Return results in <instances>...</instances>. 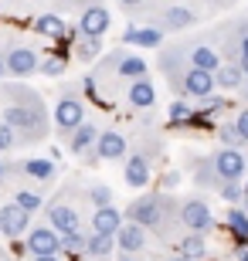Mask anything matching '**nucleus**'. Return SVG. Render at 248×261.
Returning <instances> with one entry per match:
<instances>
[{
	"label": "nucleus",
	"instance_id": "nucleus-1",
	"mask_svg": "<svg viewBox=\"0 0 248 261\" xmlns=\"http://www.w3.org/2000/svg\"><path fill=\"white\" fill-rule=\"evenodd\" d=\"M0 116L20 136V143H41L48 136V109H44L38 92L28 85H4Z\"/></svg>",
	"mask_w": 248,
	"mask_h": 261
},
{
	"label": "nucleus",
	"instance_id": "nucleus-2",
	"mask_svg": "<svg viewBox=\"0 0 248 261\" xmlns=\"http://www.w3.org/2000/svg\"><path fill=\"white\" fill-rule=\"evenodd\" d=\"M163 71H167V78L173 82L177 95H187V98H208V95H214V88H218V78H214V71H204V68L187 65L184 71H177V68L163 65Z\"/></svg>",
	"mask_w": 248,
	"mask_h": 261
},
{
	"label": "nucleus",
	"instance_id": "nucleus-3",
	"mask_svg": "<svg viewBox=\"0 0 248 261\" xmlns=\"http://www.w3.org/2000/svg\"><path fill=\"white\" fill-rule=\"evenodd\" d=\"M170 211H173V203L167 194H146V197H140V200H133L126 207V221L143 224V227L156 231V227L167 224V214Z\"/></svg>",
	"mask_w": 248,
	"mask_h": 261
},
{
	"label": "nucleus",
	"instance_id": "nucleus-4",
	"mask_svg": "<svg viewBox=\"0 0 248 261\" xmlns=\"http://www.w3.org/2000/svg\"><path fill=\"white\" fill-rule=\"evenodd\" d=\"M55 129L61 136H72L82 122H85V102H82V95H78L72 85H65L61 88V95H58V102H55Z\"/></svg>",
	"mask_w": 248,
	"mask_h": 261
},
{
	"label": "nucleus",
	"instance_id": "nucleus-5",
	"mask_svg": "<svg viewBox=\"0 0 248 261\" xmlns=\"http://www.w3.org/2000/svg\"><path fill=\"white\" fill-rule=\"evenodd\" d=\"M211 166H214V173H218L221 184H238L241 176L248 170V160L241 156L238 146H221L218 153L211 156Z\"/></svg>",
	"mask_w": 248,
	"mask_h": 261
},
{
	"label": "nucleus",
	"instance_id": "nucleus-6",
	"mask_svg": "<svg viewBox=\"0 0 248 261\" xmlns=\"http://www.w3.org/2000/svg\"><path fill=\"white\" fill-rule=\"evenodd\" d=\"M177 55H181L187 65H194V68H204V71H218L224 61H221V55L211 44H204V41H187V44H177Z\"/></svg>",
	"mask_w": 248,
	"mask_h": 261
},
{
	"label": "nucleus",
	"instance_id": "nucleus-7",
	"mask_svg": "<svg viewBox=\"0 0 248 261\" xmlns=\"http://www.w3.org/2000/svg\"><path fill=\"white\" fill-rule=\"evenodd\" d=\"M112 17H109V7H105L102 0H88L85 7H82V17H78V31L88 34V38H102L105 31H109Z\"/></svg>",
	"mask_w": 248,
	"mask_h": 261
},
{
	"label": "nucleus",
	"instance_id": "nucleus-8",
	"mask_svg": "<svg viewBox=\"0 0 248 261\" xmlns=\"http://www.w3.org/2000/svg\"><path fill=\"white\" fill-rule=\"evenodd\" d=\"M181 224L187 227V231L204 234V231L214 227V214H211V207L200 200V197H191V200L181 203Z\"/></svg>",
	"mask_w": 248,
	"mask_h": 261
},
{
	"label": "nucleus",
	"instance_id": "nucleus-9",
	"mask_svg": "<svg viewBox=\"0 0 248 261\" xmlns=\"http://www.w3.org/2000/svg\"><path fill=\"white\" fill-rule=\"evenodd\" d=\"M4 58H7V75H14V78H31V75H38V71H41L38 55H34L28 44H14Z\"/></svg>",
	"mask_w": 248,
	"mask_h": 261
},
{
	"label": "nucleus",
	"instance_id": "nucleus-10",
	"mask_svg": "<svg viewBox=\"0 0 248 261\" xmlns=\"http://www.w3.org/2000/svg\"><path fill=\"white\" fill-rule=\"evenodd\" d=\"M28 251L31 254H58L61 251V231L55 227H31L28 231Z\"/></svg>",
	"mask_w": 248,
	"mask_h": 261
},
{
	"label": "nucleus",
	"instance_id": "nucleus-11",
	"mask_svg": "<svg viewBox=\"0 0 248 261\" xmlns=\"http://www.w3.org/2000/svg\"><path fill=\"white\" fill-rule=\"evenodd\" d=\"M28 224H31V214L24 211V207H17V203L0 207V234H4V238H14V241H17L20 234L28 231Z\"/></svg>",
	"mask_w": 248,
	"mask_h": 261
},
{
	"label": "nucleus",
	"instance_id": "nucleus-12",
	"mask_svg": "<svg viewBox=\"0 0 248 261\" xmlns=\"http://www.w3.org/2000/svg\"><path fill=\"white\" fill-rule=\"evenodd\" d=\"M126 149H129V139H126L119 129H102L96 143V160H123Z\"/></svg>",
	"mask_w": 248,
	"mask_h": 261
},
{
	"label": "nucleus",
	"instance_id": "nucleus-13",
	"mask_svg": "<svg viewBox=\"0 0 248 261\" xmlns=\"http://www.w3.org/2000/svg\"><path fill=\"white\" fill-rule=\"evenodd\" d=\"M123 176H126V184L133 187V190H140V187L150 184V153H129Z\"/></svg>",
	"mask_w": 248,
	"mask_h": 261
},
{
	"label": "nucleus",
	"instance_id": "nucleus-14",
	"mask_svg": "<svg viewBox=\"0 0 248 261\" xmlns=\"http://www.w3.org/2000/svg\"><path fill=\"white\" fill-rule=\"evenodd\" d=\"M126 102H129V109L156 106V85H153L150 78H136V82H129V88H126Z\"/></svg>",
	"mask_w": 248,
	"mask_h": 261
},
{
	"label": "nucleus",
	"instance_id": "nucleus-15",
	"mask_svg": "<svg viewBox=\"0 0 248 261\" xmlns=\"http://www.w3.org/2000/svg\"><path fill=\"white\" fill-rule=\"evenodd\" d=\"M194 10H187V7H167V10H160V14H153V24L156 28H163V31H184V28H191L194 24Z\"/></svg>",
	"mask_w": 248,
	"mask_h": 261
},
{
	"label": "nucleus",
	"instance_id": "nucleus-16",
	"mask_svg": "<svg viewBox=\"0 0 248 261\" xmlns=\"http://www.w3.org/2000/svg\"><path fill=\"white\" fill-rule=\"evenodd\" d=\"M48 224L55 227V231H61V234H72V231H78V211L58 200V203L48 207Z\"/></svg>",
	"mask_w": 248,
	"mask_h": 261
},
{
	"label": "nucleus",
	"instance_id": "nucleus-17",
	"mask_svg": "<svg viewBox=\"0 0 248 261\" xmlns=\"http://www.w3.org/2000/svg\"><path fill=\"white\" fill-rule=\"evenodd\" d=\"M123 41L126 44H136V48H160L163 28H156V24H150V28H126Z\"/></svg>",
	"mask_w": 248,
	"mask_h": 261
},
{
	"label": "nucleus",
	"instance_id": "nucleus-18",
	"mask_svg": "<svg viewBox=\"0 0 248 261\" xmlns=\"http://www.w3.org/2000/svg\"><path fill=\"white\" fill-rule=\"evenodd\" d=\"M116 244H119V251H126V254H133V251H140L146 244V227L143 224H123L119 227V234H116Z\"/></svg>",
	"mask_w": 248,
	"mask_h": 261
},
{
	"label": "nucleus",
	"instance_id": "nucleus-19",
	"mask_svg": "<svg viewBox=\"0 0 248 261\" xmlns=\"http://www.w3.org/2000/svg\"><path fill=\"white\" fill-rule=\"evenodd\" d=\"M96 143H99V129L92 126V122H82L75 133L68 136V153H72V156H82V153H88Z\"/></svg>",
	"mask_w": 248,
	"mask_h": 261
},
{
	"label": "nucleus",
	"instance_id": "nucleus-20",
	"mask_svg": "<svg viewBox=\"0 0 248 261\" xmlns=\"http://www.w3.org/2000/svg\"><path fill=\"white\" fill-rule=\"evenodd\" d=\"M119 227H123V214L116 211L112 203L109 207H96V214H92V231L96 234H119Z\"/></svg>",
	"mask_w": 248,
	"mask_h": 261
},
{
	"label": "nucleus",
	"instance_id": "nucleus-21",
	"mask_svg": "<svg viewBox=\"0 0 248 261\" xmlns=\"http://www.w3.org/2000/svg\"><path fill=\"white\" fill-rule=\"evenodd\" d=\"M34 31H38L41 38H48V41H61L68 34L65 20L58 17V14H41V17L34 20Z\"/></svg>",
	"mask_w": 248,
	"mask_h": 261
},
{
	"label": "nucleus",
	"instance_id": "nucleus-22",
	"mask_svg": "<svg viewBox=\"0 0 248 261\" xmlns=\"http://www.w3.org/2000/svg\"><path fill=\"white\" fill-rule=\"evenodd\" d=\"M214 78H218V88H241L248 82V75L241 71L238 61H224V65L214 71Z\"/></svg>",
	"mask_w": 248,
	"mask_h": 261
},
{
	"label": "nucleus",
	"instance_id": "nucleus-23",
	"mask_svg": "<svg viewBox=\"0 0 248 261\" xmlns=\"http://www.w3.org/2000/svg\"><path fill=\"white\" fill-rule=\"evenodd\" d=\"M116 71L123 78H129V82H136V78H146V61L140 55H119L116 58Z\"/></svg>",
	"mask_w": 248,
	"mask_h": 261
},
{
	"label": "nucleus",
	"instance_id": "nucleus-24",
	"mask_svg": "<svg viewBox=\"0 0 248 261\" xmlns=\"http://www.w3.org/2000/svg\"><path fill=\"white\" fill-rule=\"evenodd\" d=\"M20 170H24L31 180H38V184L55 180V163H51V160H24V163H20Z\"/></svg>",
	"mask_w": 248,
	"mask_h": 261
},
{
	"label": "nucleus",
	"instance_id": "nucleus-25",
	"mask_svg": "<svg viewBox=\"0 0 248 261\" xmlns=\"http://www.w3.org/2000/svg\"><path fill=\"white\" fill-rule=\"evenodd\" d=\"M224 224H228V231L238 238V244H248V211H241V207H231L228 217H224Z\"/></svg>",
	"mask_w": 248,
	"mask_h": 261
},
{
	"label": "nucleus",
	"instance_id": "nucleus-26",
	"mask_svg": "<svg viewBox=\"0 0 248 261\" xmlns=\"http://www.w3.org/2000/svg\"><path fill=\"white\" fill-rule=\"evenodd\" d=\"M112 244H116V234H96V231H92L85 254H88V258H105V254L112 251Z\"/></svg>",
	"mask_w": 248,
	"mask_h": 261
},
{
	"label": "nucleus",
	"instance_id": "nucleus-27",
	"mask_svg": "<svg viewBox=\"0 0 248 261\" xmlns=\"http://www.w3.org/2000/svg\"><path fill=\"white\" fill-rule=\"evenodd\" d=\"M72 48H75V58L78 61H92L99 51H102V38H88V34H82Z\"/></svg>",
	"mask_w": 248,
	"mask_h": 261
},
{
	"label": "nucleus",
	"instance_id": "nucleus-28",
	"mask_svg": "<svg viewBox=\"0 0 248 261\" xmlns=\"http://www.w3.org/2000/svg\"><path fill=\"white\" fill-rule=\"evenodd\" d=\"M181 254H187V258H204L208 254V244H204V234H197V231H191L187 238L181 241Z\"/></svg>",
	"mask_w": 248,
	"mask_h": 261
},
{
	"label": "nucleus",
	"instance_id": "nucleus-29",
	"mask_svg": "<svg viewBox=\"0 0 248 261\" xmlns=\"http://www.w3.org/2000/svg\"><path fill=\"white\" fill-rule=\"evenodd\" d=\"M85 248H88V238H82L78 231H72V234H61V251H68L72 258H78V254H85Z\"/></svg>",
	"mask_w": 248,
	"mask_h": 261
},
{
	"label": "nucleus",
	"instance_id": "nucleus-30",
	"mask_svg": "<svg viewBox=\"0 0 248 261\" xmlns=\"http://www.w3.org/2000/svg\"><path fill=\"white\" fill-rule=\"evenodd\" d=\"M14 203L24 207L28 214H34V211H41V194L38 190H17V194H14Z\"/></svg>",
	"mask_w": 248,
	"mask_h": 261
},
{
	"label": "nucleus",
	"instance_id": "nucleus-31",
	"mask_svg": "<svg viewBox=\"0 0 248 261\" xmlns=\"http://www.w3.org/2000/svg\"><path fill=\"white\" fill-rule=\"evenodd\" d=\"M68 68V58H61V55H48V58L41 61V75H65Z\"/></svg>",
	"mask_w": 248,
	"mask_h": 261
},
{
	"label": "nucleus",
	"instance_id": "nucleus-32",
	"mask_svg": "<svg viewBox=\"0 0 248 261\" xmlns=\"http://www.w3.org/2000/svg\"><path fill=\"white\" fill-rule=\"evenodd\" d=\"M88 200L96 203V207H109V203H112V190L105 184H92L88 187Z\"/></svg>",
	"mask_w": 248,
	"mask_h": 261
},
{
	"label": "nucleus",
	"instance_id": "nucleus-33",
	"mask_svg": "<svg viewBox=\"0 0 248 261\" xmlns=\"http://www.w3.org/2000/svg\"><path fill=\"white\" fill-rule=\"evenodd\" d=\"M17 139H20V136L14 133V129H10L7 122H4V119H0V153H7V149H14V146H17Z\"/></svg>",
	"mask_w": 248,
	"mask_h": 261
},
{
	"label": "nucleus",
	"instance_id": "nucleus-34",
	"mask_svg": "<svg viewBox=\"0 0 248 261\" xmlns=\"http://www.w3.org/2000/svg\"><path fill=\"white\" fill-rule=\"evenodd\" d=\"M218 136H221V143H224V146H241V143H245L235 122H228V126H221V133H218Z\"/></svg>",
	"mask_w": 248,
	"mask_h": 261
},
{
	"label": "nucleus",
	"instance_id": "nucleus-35",
	"mask_svg": "<svg viewBox=\"0 0 248 261\" xmlns=\"http://www.w3.org/2000/svg\"><path fill=\"white\" fill-rule=\"evenodd\" d=\"M191 116H194V109L187 106V102H173L170 106V119L173 122H191Z\"/></svg>",
	"mask_w": 248,
	"mask_h": 261
},
{
	"label": "nucleus",
	"instance_id": "nucleus-36",
	"mask_svg": "<svg viewBox=\"0 0 248 261\" xmlns=\"http://www.w3.org/2000/svg\"><path fill=\"white\" fill-rule=\"evenodd\" d=\"M221 197L228 203H238V200H245V187H238V184H221Z\"/></svg>",
	"mask_w": 248,
	"mask_h": 261
},
{
	"label": "nucleus",
	"instance_id": "nucleus-37",
	"mask_svg": "<svg viewBox=\"0 0 248 261\" xmlns=\"http://www.w3.org/2000/svg\"><path fill=\"white\" fill-rule=\"evenodd\" d=\"M235 126H238L241 139H245V143H248V109H241L238 116H235Z\"/></svg>",
	"mask_w": 248,
	"mask_h": 261
},
{
	"label": "nucleus",
	"instance_id": "nucleus-38",
	"mask_svg": "<svg viewBox=\"0 0 248 261\" xmlns=\"http://www.w3.org/2000/svg\"><path fill=\"white\" fill-rule=\"evenodd\" d=\"M119 4H123L126 10H140V7H143V4H146V0H119Z\"/></svg>",
	"mask_w": 248,
	"mask_h": 261
},
{
	"label": "nucleus",
	"instance_id": "nucleus-39",
	"mask_svg": "<svg viewBox=\"0 0 248 261\" xmlns=\"http://www.w3.org/2000/svg\"><path fill=\"white\" fill-rule=\"evenodd\" d=\"M34 261H58V254H34Z\"/></svg>",
	"mask_w": 248,
	"mask_h": 261
},
{
	"label": "nucleus",
	"instance_id": "nucleus-40",
	"mask_svg": "<svg viewBox=\"0 0 248 261\" xmlns=\"http://www.w3.org/2000/svg\"><path fill=\"white\" fill-rule=\"evenodd\" d=\"M238 65H241V71L248 75V55H238Z\"/></svg>",
	"mask_w": 248,
	"mask_h": 261
},
{
	"label": "nucleus",
	"instance_id": "nucleus-41",
	"mask_svg": "<svg viewBox=\"0 0 248 261\" xmlns=\"http://www.w3.org/2000/svg\"><path fill=\"white\" fill-rule=\"evenodd\" d=\"M7 75V58H4V55H0V78Z\"/></svg>",
	"mask_w": 248,
	"mask_h": 261
},
{
	"label": "nucleus",
	"instance_id": "nucleus-42",
	"mask_svg": "<svg viewBox=\"0 0 248 261\" xmlns=\"http://www.w3.org/2000/svg\"><path fill=\"white\" fill-rule=\"evenodd\" d=\"M4 180H7V166L0 163V184H4Z\"/></svg>",
	"mask_w": 248,
	"mask_h": 261
},
{
	"label": "nucleus",
	"instance_id": "nucleus-43",
	"mask_svg": "<svg viewBox=\"0 0 248 261\" xmlns=\"http://www.w3.org/2000/svg\"><path fill=\"white\" fill-rule=\"evenodd\" d=\"M173 261H194V258H187V254H177V258H173Z\"/></svg>",
	"mask_w": 248,
	"mask_h": 261
},
{
	"label": "nucleus",
	"instance_id": "nucleus-44",
	"mask_svg": "<svg viewBox=\"0 0 248 261\" xmlns=\"http://www.w3.org/2000/svg\"><path fill=\"white\" fill-rule=\"evenodd\" d=\"M119 261H136V258H129V254H126V258H119Z\"/></svg>",
	"mask_w": 248,
	"mask_h": 261
},
{
	"label": "nucleus",
	"instance_id": "nucleus-45",
	"mask_svg": "<svg viewBox=\"0 0 248 261\" xmlns=\"http://www.w3.org/2000/svg\"><path fill=\"white\" fill-rule=\"evenodd\" d=\"M245 98H248V82H245Z\"/></svg>",
	"mask_w": 248,
	"mask_h": 261
},
{
	"label": "nucleus",
	"instance_id": "nucleus-46",
	"mask_svg": "<svg viewBox=\"0 0 248 261\" xmlns=\"http://www.w3.org/2000/svg\"><path fill=\"white\" fill-rule=\"evenodd\" d=\"M245 197H248V184H245Z\"/></svg>",
	"mask_w": 248,
	"mask_h": 261
},
{
	"label": "nucleus",
	"instance_id": "nucleus-47",
	"mask_svg": "<svg viewBox=\"0 0 248 261\" xmlns=\"http://www.w3.org/2000/svg\"><path fill=\"white\" fill-rule=\"evenodd\" d=\"M241 261H248V254H245V258H241Z\"/></svg>",
	"mask_w": 248,
	"mask_h": 261
}]
</instances>
